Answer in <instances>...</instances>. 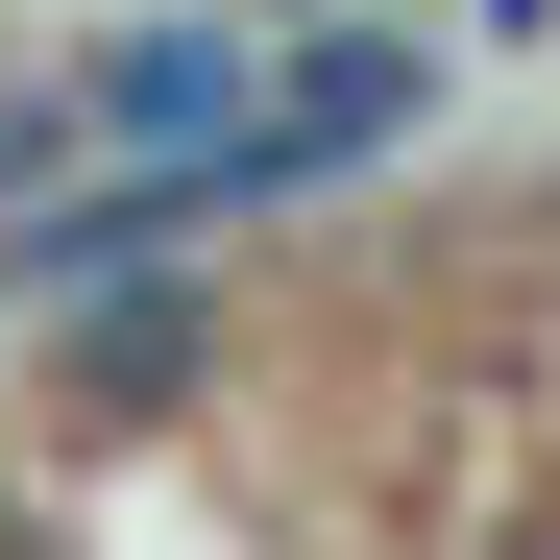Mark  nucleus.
<instances>
[{
	"mask_svg": "<svg viewBox=\"0 0 560 560\" xmlns=\"http://www.w3.org/2000/svg\"><path fill=\"white\" fill-rule=\"evenodd\" d=\"M268 122H293L317 171H365V147H415V122H439V49H415V25H317L293 73H268Z\"/></svg>",
	"mask_w": 560,
	"mask_h": 560,
	"instance_id": "obj_1",
	"label": "nucleus"
},
{
	"mask_svg": "<svg viewBox=\"0 0 560 560\" xmlns=\"http://www.w3.org/2000/svg\"><path fill=\"white\" fill-rule=\"evenodd\" d=\"M98 122H122V147H244L268 73H244V25H122V49H98Z\"/></svg>",
	"mask_w": 560,
	"mask_h": 560,
	"instance_id": "obj_2",
	"label": "nucleus"
},
{
	"mask_svg": "<svg viewBox=\"0 0 560 560\" xmlns=\"http://www.w3.org/2000/svg\"><path fill=\"white\" fill-rule=\"evenodd\" d=\"M73 365H98V390H171V365H196V293H147V268H122V293H98V341H73Z\"/></svg>",
	"mask_w": 560,
	"mask_h": 560,
	"instance_id": "obj_3",
	"label": "nucleus"
},
{
	"mask_svg": "<svg viewBox=\"0 0 560 560\" xmlns=\"http://www.w3.org/2000/svg\"><path fill=\"white\" fill-rule=\"evenodd\" d=\"M73 122H98V98H0V220H25V196H73Z\"/></svg>",
	"mask_w": 560,
	"mask_h": 560,
	"instance_id": "obj_4",
	"label": "nucleus"
},
{
	"mask_svg": "<svg viewBox=\"0 0 560 560\" xmlns=\"http://www.w3.org/2000/svg\"><path fill=\"white\" fill-rule=\"evenodd\" d=\"M293 25H317V0H293Z\"/></svg>",
	"mask_w": 560,
	"mask_h": 560,
	"instance_id": "obj_5",
	"label": "nucleus"
}]
</instances>
